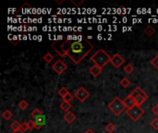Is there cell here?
<instances>
[{
  "label": "cell",
  "mask_w": 158,
  "mask_h": 133,
  "mask_svg": "<svg viewBox=\"0 0 158 133\" xmlns=\"http://www.w3.org/2000/svg\"><path fill=\"white\" fill-rule=\"evenodd\" d=\"M125 62V59L119 55V54H115L110 60V64L116 68H119Z\"/></svg>",
  "instance_id": "cell-9"
},
{
  "label": "cell",
  "mask_w": 158,
  "mask_h": 133,
  "mask_svg": "<svg viewBox=\"0 0 158 133\" xmlns=\"http://www.w3.org/2000/svg\"><path fill=\"white\" fill-rule=\"evenodd\" d=\"M64 119L67 123L68 124H71V123H73L75 120H76V116L71 112V111H68V113L65 114L64 116Z\"/></svg>",
  "instance_id": "cell-13"
},
{
  "label": "cell",
  "mask_w": 158,
  "mask_h": 133,
  "mask_svg": "<svg viewBox=\"0 0 158 133\" xmlns=\"http://www.w3.org/2000/svg\"><path fill=\"white\" fill-rule=\"evenodd\" d=\"M73 97H74V96L69 93L68 94H67V95L63 98V101H64V102H67V103H70L71 101L73 100Z\"/></svg>",
  "instance_id": "cell-27"
},
{
  "label": "cell",
  "mask_w": 158,
  "mask_h": 133,
  "mask_svg": "<svg viewBox=\"0 0 158 133\" xmlns=\"http://www.w3.org/2000/svg\"><path fill=\"white\" fill-rule=\"evenodd\" d=\"M29 106V103L26 100H21L20 103H19V107L21 109V110H26Z\"/></svg>",
  "instance_id": "cell-23"
},
{
  "label": "cell",
  "mask_w": 158,
  "mask_h": 133,
  "mask_svg": "<svg viewBox=\"0 0 158 133\" xmlns=\"http://www.w3.org/2000/svg\"><path fill=\"white\" fill-rule=\"evenodd\" d=\"M78 37L79 39L73 41L70 43L69 47L67 49V55L76 65H79L81 60H83L93 49V44L87 38L82 35H80Z\"/></svg>",
  "instance_id": "cell-1"
},
{
  "label": "cell",
  "mask_w": 158,
  "mask_h": 133,
  "mask_svg": "<svg viewBox=\"0 0 158 133\" xmlns=\"http://www.w3.org/2000/svg\"><path fill=\"white\" fill-rule=\"evenodd\" d=\"M124 71H125L127 74H131V73L134 71V67H133V65H131V63L127 64V65L124 67Z\"/></svg>",
  "instance_id": "cell-19"
},
{
  "label": "cell",
  "mask_w": 158,
  "mask_h": 133,
  "mask_svg": "<svg viewBox=\"0 0 158 133\" xmlns=\"http://www.w3.org/2000/svg\"><path fill=\"white\" fill-rule=\"evenodd\" d=\"M56 3H58V4H62V3H64V1H58V0H56Z\"/></svg>",
  "instance_id": "cell-34"
},
{
  "label": "cell",
  "mask_w": 158,
  "mask_h": 133,
  "mask_svg": "<svg viewBox=\"0 0 158 133\" xmlns=\"http://www.w3.org/2000/svg\"><path fill=\"white\" fill-rule=\"evenodd\" d=\"M34 122H35V128L41 129L43 128V126L46 124V116L43 115V116L36 117L34 119Z\"/></svg>",
  "instance_id": "cell-10"
},
{
  "label": "cell",
  "mask_w": 158,
  "mask_h": 133,
  "mask_svg": "<svg viewBox=\"0 0 158 133\" xmlns=\"http://www.w3.org/2000/svg\"><path fill=\"white\" fill-rule=\"evenodd\" d=\"M21 129L22 131H24V132H26V131H28L29 129H30V128H29V127H28V125H27V122H24V123L21 124Z\"/></svg>",
  "instance_id": "cell-29"
},
{
  "label": "cell",
  "mask_w": 158,
  "mask_h": 133,
  "mask_svg": "<svg viewBox=\"0 0 158 133\" xmlns=\"http://www.w3.org/2000/svg\"><path fill=\"white\" fill-rule=\"evenodd\" d=\"M150 126L154 129V130H158V118H154V119H153L150 123Z\"/></svg>",
  "instance_id": "cell-26"
},
{
  "label": "cell",
  "mask_w": 158,
  "mask_h": 133,
  "mask_svg": "<svg viewBox=\"0 0 158 133\" xmlns=\"http://www.w3.org/2000/svg\"><path fill=\"white\" fill-rule=\"evenodd\" d=\"M69 93V92H68V90L66 88V87H61L60 89H59V91H58V95L60 96V97H62V98H64L67 94H68Z\"/></svg>",
  "instance_id": "cell-21"
},
{
  "label": "cell",
  "mask_w": 158,
  "mask_h": 133,
  "mask_svg": "<svg viewBox=\"0 0 158 133\" xmlns=\"http://www.w3.org/2000/svg\"><path fill=\"white\" fill-rule=\"evenodd\" d=\"M27 125H28L29 128H30V130L35 128V122H34V120H29V121H27Z\"/></svg>",
  "instance_id": "cell-28"
},
{
  "label": "cell",
  "mask_w": 158,
  "mask_h": 133,
  "mask_svg": "<svg viewBox=\"0 0 158 133\" xmlns=\"http://www.w3.org/2000/svg\"><path fill=\"white\" fill-rule=\"evenodd\" d=\"M91 61L94 63V65H97L101 68H104L106 66L107 63H110L111 56L103 49L97 50L92 56H91Z\"/></svg>",
  "instance_id": "cell-2"
},
{
  "label": "cell",
  "mask_w": 158,
  "mask_h": 133,
  "mask_svg": "<svg viewBox=\"0 0 158 133\" xmlns=\"http://www.w3.org/2000/svg\"><path fill=\"white\" fill-rule=\"evenodd\" d=\"M144 33H145L147 36L151 37V36H153V35L155 33V29H154L153 26L149 25V26H147V27L144 29Z\"/></svg>",
  "instance_id": "cell-14"
},
{
  "label": "cell",
  "mask_w": 158,
  "mask_h": 133,
  "mask_svg": "<svg viewBox=\"0 0 158 133\" xmlns=\"http://www.w3.org/2000/svg\"><path fill=\"white\" fill-rule=\"evenodd\" d=\"M152 113L155 116H158V105L154 106L153 108H152Z\"/></svg>",
  "instance_id": "cell-30"
},
{
  "label": "cell",
  "mask_w": 158,
  "mask_h": 133,
  "mask_svg": "<svg viewBox=\"0 0 158 133\" xmlns=\"http://www.w3.org/2000/svg\"><path fill=\"white\" fill-rule=\"evenodd\" d=\"M12 133H25L24 131H22L21 129H18V130H14Z\"/></svg>",
  "instance_id": "cell-33"
},
{
  "label": "cell",
  "mask_w": 158,
  "mask_h": 133,
  "mask_svg": "<svg viewBox=\"0 0 158 133\" xmlns=\"http://www.w3.org/2000/svg\"><path fill=\"white\" fill-rule=\"evenodd\" d=\"M70 2L72 3V4H74L76 7H80L81 4H83V3H84V0H81V1H80V2H76V1H74V0H71Z\"/></svg>",
  "instance_id": "cell-31"
},
{
  "label": "cell",
  "mask_w": 158,
  "mask_h": 133,
  "mask_svg": "<svg viewBox=\"0 0 158 133\" xmlns=\"http://www.w3.org/2000/svg\"><path fill=\"white\" fill-rule=\"evenodd\" d=\"M119 83H120V85L123 87V88H128V86L131 85V81L128 80V78H123V79H121V81H119Z\"/></svg>",
  "instance_id": "cell-20"
},
{
  "label": "cell",
  "mask_w": 158,
  "mask_h": 133,
  "mask_svg": "<svg viewBox=\"0 0 158 133\" xmlns=\"http://www.w3.org/2000/svg\"><path fill=\"white\" fill-rule=\"evenodd\" d=\"M151 64L153 65V67L156 69V70H158V55H156L152 60H151Z\"/></svg>",
  "instance_id": "cell-24"
},
{
  "label": "cell",
  "mask_w": 158,
  "mask_h": 133,
  "mask_svg": "<svg viewBox=\"0 0 158 133\" xmlns=\"http://www.w3.org/2000/svg\"><path fill=\"white\" fill-rule=\"evenodd\" d=\"M60 108L64 111V112H66V113H68L69 110H70V108H71V103H67V102H62L61 103H60Z\"/></svg>",
  "instance_id": "cell-15"
},
{
  "label": "cell",
  "mask_w": 158,
  "mask_h": 133,
  "mask_svg": "<svg viewBox=\"0 0 158 133\" xmlns=\"http://www.w3.org/2000/svg\"><path fill=\"white\" fill-rule=\"evenodd\" d=\"M84 133H95V132H94V131H93V130L92 128H88V129L86 130V131H85Z\"/></svg>",
  "instance_id": "cell-32"
},
{
  "label": "cell",
  "mask_w": 158,
  "mask_h": 133,
  "mask_svg": "<svg viewBox=\"0 0 158 133\" xmlns=\"http://www.w3.org/2000/svg\"><path fill=\"white\" fill-rule=\"evenodd\" d=\"M2 116H3L4 119H6V120H9L10 118H12L13 114H12V112H11L10 110H5V111L2 113Z\"/></svg>",
  "instance_id": "cell-18"
},
{
  "label": "cell",
  "mask_w": 158,
  "mask_h": 133,
  "mask_svg": "<svg viewBox=\"0 0 158 133\" xmlns=\"http://www.w3.org/2000/svg\"><path fill=\"white\" fill-rule=\"evenodd\" d=\"M52 68H53V70H54L55 73H57L58 75H61V74H62L63 72H65V71L67 70L68 67H67V65L61 60V59H58V60H56V61L53 64Z\"/></svg>",
  "instance_id": "cell-8"
},
{
  "label": "cell",
  "mask_w": 158,
  "mask_h": 133,
  "mask_svg": "<svg viewBox=\"0 0 158 133\" xmlns=\"http://www.w3.org/2000/svg\"><path fill=\"white\" fill-rule=\"evenodd\" d=\"M44 114H43V112L40 110V109H38V108H35L33 112H32V116L33 117H34V118H36V117H38V116H43Z\"/></svg>",
  "instance_id": "cell-25"
},
{
  "label": "cell",
  "mask_w": 158,
  "mask_h": 133,
  "mask_svg": "<svg viewBox=\"0 0 158 133\" xmlns=\"http://www.w3.org/2000/svg\"><path fill=\"white\" fill-rule=\"evenodd\" d=\"M44 60H45V62L46 63H47V64H49V63H51L52 61H53V59H54V56H53V55L51 54V53H49V52H47L45 55H44Z\"/></svg>",
  "instance_id": "cell-17"
},
{
  "label": "cell",
  "mask_w": 158,
  "mask_h": 133,
  "mask_svg": "<svg viewBox=\"0 0 158 133\" xmlns=\"http://www.w3.org/2000/svg\"><path fill=\"white\" fill-rule=\"evenodd\" d=\"M67 43V40L63 43H57V42H55L52 43V46L51 47L56 52L57 55H59L60 56H65L67 55V53H68V50H65L64 49V46H65V43Z\"/></svg>",
  "instance_id": "cell-7"
},
{
  "label": "cell",
  "mask_w": 158,
  "mask_h": 133,
  "mask_svg": "<svg viewBox=\"0 0 158 133\" xmlns=\"http://www.w3.org/2000/svg\"><path fill=\"white\" fill-rule=\"evenodd\" d=\"M124 103H125L127 109H130V108H131V107L136 106L135 100L133 99L132 96H131V94H128V96H127V98L124 100Z\"/></svg>",
  "instance_id": "cell-12"
},
{
  "label": "cell",
  "mask_w": 158,
  "mask_h": 133,
  "mask_svg": "<svg viewBox=\"0 0 158 133\" xmlns=\"http://www.w3.org/2000/svg\"><path fill=\"white\" fill-rule=\"evenodd\" d=\"M74 96L81 102V103H83V102H85L86 100H87L88 98H89V96H90V93L86 90V89L83 87V86H81V87H80L78 90L74 93Z\"/></svg>",
  "instance_id": "cell-6"
},
{
  "label": "cell",
  "mask_w": 158,
  "mask_h": 133,
  "mask_svg": "<svg viewBox=\"0 0 158 133\" xmlns=\"http://www.w3.org/2000/svg\"><path fill=\"white\" fill-rule=\"evenodd\" d=\"M102 70H103V68L99 67L97 65H93L90 69H89V72L90 74H92V76L94 77V78H97L100 74L102 73Z\"/></svg>",
  "instance_id": "cell-11"
},
{
  "label": "cell",
  "mask_w": 158,
  "mask_h": 133,
  "mask_svg": "<svg viewBox=\"0 0 158 133\" xmlns=\"http://www.w3.org/2000/svg\"><path fill=\"white\" fill-rule=\"evenodd\" d=\"M108 109L116 116L121 115L125 110H127V107L124 103V101L121 100L119 97H115L107 106Z\"/></svg>",
  "instance_id": "cell-3"
},
{
  "label": "cell",
  "mask_w": 158,
  "mask_h": 133,
  "mask_svg": "<svg viewBox=\"0 0 158 133\" xmlns=\"http://www.w3.org/2000/svg\"><path fill=\"white\" fill-rule=\"evenodd\" d=\"M116 126H115L113 123H108L106 126V129L108 133H113L115 132V130H116Z\"/></svg>",
  "instance_id": "cell-22"
},
{
  "label": "cell",
  "mask_w": 158,
  "mask_h": 133,
  "mask_svg": "<svg viewBox=\"0 0 158 133\" xmlns=\"http://www.w3.org/2000/svg\"><path fill=\"white\" fill-rule=\"evenodd\" d=\"M131 96L133 97V99L135 100V103H136V106H141L149 97L147 95V93L143 91L141 87H136L134 89V91L131 92Z\"/></svg>",
  "instance_id": "cell-4"
},
{
  "label": "cell",
  "mask_w": 158,
  "mask_h": 133,
  "mask_svg": "<svg viewBox=\"0 0 158 133\" xmlns=\"http://www.w3.org/2000/svg\"><path fill=\"white\" fill-rule=\"evenodd\" d=\"M10 128L14 131V130H18V129H21V124L18 121V120H14L10 125Z\"/></svg>",
  "instance_id": "cell-16"
},
{
  "label": "cell",
  "mask_w": 158,
  "mask_h": 133,
  "mask_svg": "<svg viewBox=\"0 0 158 133\" xmlns=\"http://www.w3.org/2000/svg\"><path fill=\"white\" fill-rule=\"evenodd\" d=\"M126 114L128 116V117H130L133 122H136L144 115V110H143L141 106H135L130 109H127Z\"/></svg>",
  "instance_id": "cell-5"
}]
</instances>
